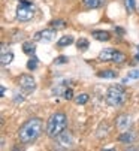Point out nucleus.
I'll use <instances>...</instances> for the list:
<instances>
[{
    "label": "nucleus",
    "mask_w": 139,
    "mask_h": 151,
    "mask_svg": "<svg viewBox=\"0 0 139 151\" xmlns=\"http://www.w3.org/2000/svg\"><path fill=\"white\" fill-rule=\"evenodd\" d=\"M88 99H90V96L87 93H82V94H78L75 97V102H76V105H85L88 102Z\"/></svg>",
    "instance_id": "f3484780"
},
{
    "label": "nucleus",
    "mask_w": 139,
    "mask_h": 151,
    "mask_svg": "<svg viewBox=\"0 0 139 151\" xmlns=\"http://www.w3.org/2000/svg\"><path fill=\"white\" fill-rule=\"evenodd\" d=\"M63 96H64V99H67V100H69V99H72V97H73V91H72L71 88H67V90L63 93Z\"/></svg>",
    "instance_id": "5701e85b"
},
{
    "label": "nucleus",
    "mask_w": 139,
    "mask_h": 151,
    "mask_svg": "<svg viewBox=\"0 0 139 151\" xmlns=\"http://www.w3.org/2000/svg\"><path fill=\"white\" fill-rule=\"evenodd\" d=\"M55 36H57L55 29H46V30H40V32L35 33L33 40L35 42H51L55 39Z\"/></svg>",
    "instance_id": "6e6552de"
},
{
    "label": "nucleus",
    "mask_w": 139,
    "mask_h": 151,
    "mask_svg": "<svg viewBox=\"0 0 139 151\" xmlns=\"http://www.w3.org/2000/svg\"><path fill=\"white\" fill-rule=\"evenodd\" d=\"M91 36L94 37V39H97V40H100V42H106V40L111 39V33L109 32H105V30H93L91 32Z\"/></svg>",
    "instance_id": "9b49d317"
},
{
    "label": "nucleus",
    "mask_w": 139,
    "mask_h": 151,
    "mask_svg": "<svg viewBox=\"0 0 139 151\" xmlns=\"http://www.w3.org/2000/svg\"><path fill=\"white\" fill-rule=\"evenodd\" d=\"M37 68V58H30L29 60V63H27V69H30V70H35Z\"/></svg>",
    "instance_id": "412c9836"
},
{
    "label": "nucleus",
    "mask_w": 139,
    "mask_h": 151,
    "mask_svg": "<svg viewBox=\"0 0 139 151\" xmlns=\"http://www.w3.org/2000/svg\"><path fill=\"white\" fill-rule=\"evenodd\" d=\"M67 127V117L63 112H55L53 114L48 121H46V135L50 138H57L61 132L66 130Z\"/></svg>",
    "instance_id": "f03ea898"
},
{
    "label": "nucleus",
    "mask_w": 139,
    "mask_h": 151,
    "mask_svg": "<svg viewBox=\"0 0 139 151\" xmlns=\"http://www.w3.org/2000/svg\"><path fill=\"white\" fill-rule=\"evenodd\" d=\"M124 3H126V8H127L129 12L135 11V0H124Z\"/></svg>",
    "instance_id": "4be33fe9"
},
{
    "label": "nucleus",
    "mask_w": 139,
    "mask_h": 151,
    "mask_svg": "<svg viewBox=\"0 0 139 151\" xmlns=\"http://www.w3.org/2000/svg\"><path fill=\"white\" fill-rule=\"evenodd\" d=\"M69 58L67 57H64V55H61V57H58V58H55V63L57 64H63V63H66Z\"/></svg>",
    "instance_id": "b1692460"
},
{
    "label": "nucleus",
    "mask_w": 139,
    "mask_h": 151,
    "mask_svg": "<svg viewBox=\"0 0 139 151\" xmlns=\"http://www.w3.org/2000/svg\"><path fill=\"white\" fill-rule=\"evenodd\" d=\"M58 47H69V45H72L73 44V36H63L58 39Z\"/></svg>",
    "instance_id": "dca6fc26"
},
{
    "label": "nucleus",
    "mask_w": 139,
    "mask_h": 151,
    "mask_svg": "<svg viewBox=\"0 0 139 151\" xmlns=\"http://www.w3.org/2000/svg\"><path fill=\"white\" fill-rule=\"evenodd\" d=\"M115 126H117V129H120V130H129V127L132 126V118L126 114H121L117 117V120H115Z\"/></svg>",
    "instance_id": "1a4fd4ad"
},
{
    "label": "nucleus",
    "mask_w": 139,
    "mask_h": 151,
    "mask_svg": "<svg viewBox=\"0 0 139 151\" xmlns=\"http://www.w3.org/2000/svg\"><path fill=\"white\" fill-rule=\"evenodd\" d=\"M35 50H36V47H35L33 42H24V44H22V51H24L27 55H33Z\"/></svg>",
    "instance_id": "2eb2a0df"
},
{
    "label": "nucleus",
    "mask_w": 139,
    "mask_h": 151,
    "mask_svg": "<svg viewBox=\"0 0 139 151\" xmlns=\"http://www.w3.org/2000/svg\"><path fill=\"white\" fill-rule=\"evenodd\" d=\"M129 79H139V70H132V72L124 78V82H127Z\"/></svg>",
    "instance_id": "aec40b11"
},
{
    "label": "nucleus",
    "mask_w": 139,
    "mask_h": 151,
    "mask_svg": "<svg viewBox=\"0 0 139 151\" xmlns=\"http://www.w3.org/2000/svg\"><path fill=\"white\" fill-rule=\"evenodd\" d=\"M64 26H66V23H64L63 19H57V21H53V23H51V27L55 29V30L57 29H63Z\"/></svg>",
    "instance_id": "6ab92c4d"
},
{
    "label": "nucleus",
    "mask_w": 139,
    "mask_h": 151,
    "mask_svg": "<svg viewBox=\"0 0 139 151\" xmlns=\"http://www.w3.org/2000/svg\"><path fill=\"white\" fill-rule=\"evenodd\" d=\"M97 76L99 78H103V79H114V78H117L118 76V73L115 72V70H100V72H97Z\"/></svg>",
    "instance_id": "ddd939ff"
},
{
    "label": "nucleus",
    "mask_w": 139,
    "mask_h": 151,
    "mask_svg": "<svg viewBox=\"0 0 139 151\" xmlns=\"http://www.w3.org/2000/svg\"><path fill=\"white\" fill-rule=\"evenodd\" d=\"M43 132V123L40 118L33 117L27 120L18 130V139L22 144H33Z\"/></svg>",
    "instance_id": "f257e3e1"
},
{
    "label": "nucleus",
    "mask_w": 139,
    "mask_h": 151,
    "mask_svg": "<svg viewBox=\"0 0 139 151\" xmlns=\"http://www.w3.org/2000/svg\"><path fill=\"white\" fill-rule=\"evenodd\" d=\"M138 50H139V47H138Z\"/></svg>",
    "instance_id": "393cba45"
},
{
    "label": "nucleus",
    "mask_w": 139,
    "mask_h": 151,
    "mask_svg": "<svg viewBox=\"0 0 139 151\" xmlns=\"http://www.w3.org/2000/svg\"><path fill=\"white\" fill-rule=\"evenodd\" d=\"M126 54L114 50V48H105L99 52V60L100 61H111V63H124L126 61Z\"/></svg>",
    "instance_id": "39448f33"
},
{
    "label": "nucleus",
    "mask_w": 139,
    "mask_h": 151,
    "mask_svg": "<svg viewBox=\"0 0 139 151\" xmlns=\"http://www.w3.org/2000/svg\"><path fill=\"white\" fill-rule=\"evenodd\" d=\"M36 12V6L29 2V0H19L18 8H17V19L21 23H27L35 17Z\"/></svg>",
    "instance_id": "20e7f679"
},
{
    "label": "nucleus",
    "mask_w": 139,
    "mask_h": 151,
    "mask_svg": "<svg viewBox=\"0 0 139 151\" xmlns=\"http://www.w3.org/2000/svg\"><path fill=\"white\" fill-rule=\"evenodd\" d=\"M120 142H123V144H132L135 139H136V133L133 132V130H124L121 135H120Z\"/></svg>",
    "instance_id": "9d476101"
},
{
    "label": "nucleus",
    "mask_w": 139,
    "mask_h": 151,
    "mask_svg": "<svg viewBox=\"0 0 139 151\" xmlns=\"http://www.w3.org/2000/svg\"><path fill=\"white\" fill-rule=\"evenodd\" d=\"M12 60H14V54L11 51L6 52V48L3 45V50H2V64H3V66H6V64H9Z\"/></svg>",
    "instance_id": "4468645a"
},
{
    "label": "nucleus",
    "mask_w": 139,
    "mask_h": 151,
    "mask_svg": "<svg viewBox=\"0 0 139 151\" xmlns=\"http://www.w3.org/2000/svg\"><path fill=\"white\" fill-rule=\"evenodd\" d=\"M18 85H19V88L22 93H26V94H30L36 90V81L32 75H21L19 79H18Z\"/></svg>",
    "instance_id": "0eeeda50"
},
{
    "label": "nucleus",
    "mask_w": 139,
    "mask_h": 151,
    "mask_svg": "<svg viewBox=\"0 0 139 151\" xmlns=\"http://www.w3.org/2000/svg\"><path fill=\"white\" fill-rule=\"evenodd\" d=\"M103 0H82V5L85 9H96L99 6H102Z\"/></svg>",
    "instance_id": "f8f14e48"
},
{
    "label": "nucleus",
    "mask_w": 139,
    "mask_h": 151,
    "mask_svg": "<svg viewBox=\"0 0 139 151\" xmlns=\"http://www.w3.org/2000/svg\"><path fill=\"white\" fill-rule=\"evenodd\" d=\"M76 47H78V50H81V51H87V50H88V40H87L85 37H79V40L76 42Z\"/></svg>",
    "instance_id": "a211bd4d"
},
{
    "label": "nucleus",
    "mask_w": 139,
    "mask_h": 151,
    "mask_svg": "<svg viewBox=\"0 0 139 151\" xmlns=\"http://www.w3.org/2000/svg\"><path fill=\"white\" fill-rule=\"evenodd\" d=\"M72 147H73V136L67 130L61 132L57 138H54V150L66 151V150H71Z\"/></svg>",
    "instance_id": "423d86ee"
},
{
    "label": "nucleus",
    "mask_w": 139,
    "mask_h": 151,
    "mask_svg": "<svg viewBox=\"0 0 139 151\" xmlns=\"http://www.w3.org/2000/svg\"><path fill=\"white\" fill-rule=\"evenodd\" d=\"M105 100L109 106L112 108H118L124 103L126 100V88L121 84H115V85H109L106 90V96Z\"/></svg>",
    "instance_id": "7ed1b4c3"
}]
</instances>
